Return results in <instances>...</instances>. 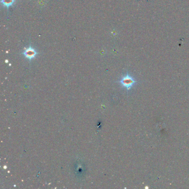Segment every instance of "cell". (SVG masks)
<instances>
[{
    "label": "cell",
    "instance_id": "cell-1",
    "mask_svg": "<svg viewBox=\"0 0 189 189\" xmlns=\"http://www.w3.org/2000/svg\"><path fill=\"white\" fill-rule=\"evenodd\" d=\"M119 83L123 87L125 88L127 90H129L135 84L136 80L131 76L127 74L121 78Z\"/></svg>",
    "mask_w": 189,
    "mask_h": 189
},
{
    "label": "cell",
    "instance_id": "cell-2",
    "mask_svg": "<svg viewBox=\"0 0 189 189\" xmlns=\"http://www.w3.org/2000/svg\"><path fill=\"white\" fill-rule=\"evenodd\" d=\"M22 54L26 58H27L29 60H31L35 58L36 56L37 55L38 53L34 48H33L31 46H29L28 48L24 50Z\"/></svg>",
    "mask_w": 189,
    "mask_h": 189
},
{
    "label": "cell",
    "instance_id": "cell-3",
    "mask_svg": "<svg viewBox=\"0 0 189 189\" xmlns=\"http://www.w3.org/2000/svg\"><path fill=\"white\" fill-rule=\"evenodd\" d=\"M16 0H1V3L2 5L8 8L10 6L15 4Z\"/></svg>",
    "mask_w": 189,
    "mask_h": 189
}]
</instances>
